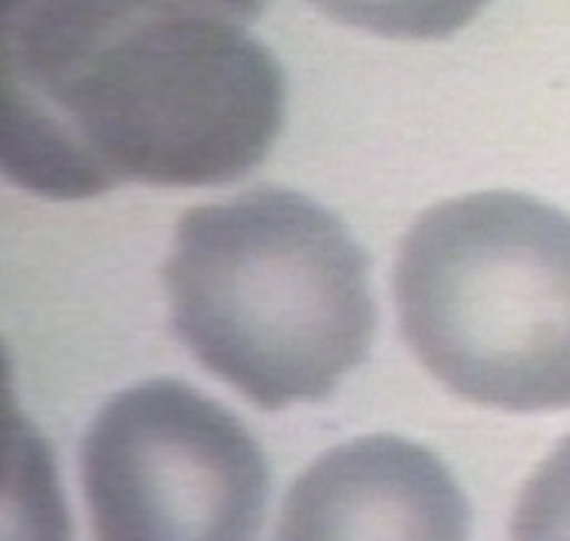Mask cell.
I'll return each mask as SVG.
<instances>
[{
    "instance_id": "4",
    "label": "cell",
    "mask_w": 570,
    "mask_h": 541,
    "mask_svg": "<svg viewBox=\"0 0 570 541\" xmlns=\"http://www.w3.org/2000/svg\"><path fill=\"white\" fill-rule=\"evenodd\" d=\"M81 484L96 541H259L272 475L234 412L159 377L92 417Z\"/></svg>"
},
{
    "instance_id": "6",
    "label": "cell",
    "mask_w": 570,
    "mask_h": 541,
    "mask_svg": "<svg viewBox=\"0 0 570 541\" xmlns=\"http://www.w3.org/2000/svg\"><path fill=\"white\" fill-rule=\"evenodd\" d=\"M510 541H570V435L524 481Z\"/></svg>"
},
{
    "instance_id": "5",
    "label": "cell",
    "mask_w": 570,
    "mask_h": 541,
    "mask_svg": "<svg viewBox=\"0 0 570 541\" xmlns=\"http://www.w3.org/2000/svg\"><path fill=\"white\" fill-rule=\"evenodd\" d=\"M274 541H470V504L432 450L363 435L299 472Z\"/></svg>"
},
{
    "instance_id": "3",
    "label": "cell",
    "mask_w": 570,
    "mask_h": 541,
    "mask_svg": "<svg viewBox=\"0 0 570 541\" xmlns=\"http://www.w3.org/2000/svg\"><path fill=\"white\" fill-rule=\"evenodd\" d=\"M392 294L406 346L450 392L570 410V214L515 190L439 201L406 230Z\"/></svg>"
},
{
    "instance_id": "2",
    "label": "cell",
    "mask_w": 570,
    "mask_h": 541,
    "mask_svg": "<svg viewBox=\"0 0 570 541\" xmlns=\"http://www.w3.org/2000/svg\"><path fill=\"white\" fill-rule=\"evenodd\" d=\"M161 285L176 337L259 410L326 401L375 341L368 254L297 190L185 210Z\"/></svg>"
},
{
    "instance_id": "1",
    "label": "cell",
    "mask_w": 570,
    "mask_h": 541,
    "mask_svg": "<svg viewBox=\"0 0 570 541\" xmlns=\"http://www.w3.org/2000/svg\"><path fill=\"white\" fill-rule=\"evenodd\" d=\"M272 49L219 3H7L3 167L32 194L243 179L283 130Z\"/></svg>"
}]
</instances>
